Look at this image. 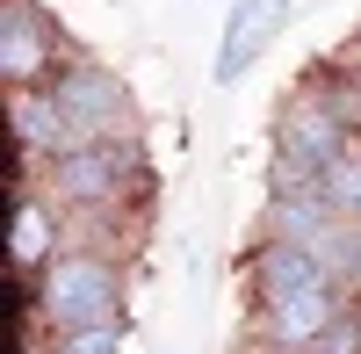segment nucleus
<instances>
[{"mask_svg": "<svg viewBox=\"0 0 361 354\" xmlns=\"http://www.w3.org/2000/svg\"><path fill=\"white\" fill-rule=\"evenodd\" d=\"M116 297H123V282H116V268L94 260V253H66V260H51V268H44V311H51L66 333H80V326H116Z\"/></svg>", "mask_w": 361, "mask_h": 354, "instance_id": "f257e3e1", "label": "nucleus"}, {"mask_svg": "<svg viewBox=\"0 0 361 354\" xmlns=\"http://www.w3.org/2000/svg\"><path fill=\"white\" fill-rule=\"evenodd\" d=\"M51 94L66 109V123H73V145H109V138L130 130V94H123V80L102 73V66H66Z\"/></svg>", "mask_w": 361, "mask_h": 354, "instance_id": "f03ea898", "label": "nucleus"}, {"mask_svg": "<svg viewBox=\"0 0 361 354\" xmlns=\"http://www.w3.org/2000/svg\"><path fill=\"white\" fill-rule=\"evenodd\" d=\"M282 22H289V0H231V15H224V44H217V87H238L260 58L267 44L282 37Z\"/></svg>", "mask_w": 361, "mask_h": 354, "instance_id": "7ed1b4c3", "label": "nucleus"}, {"mask_svg": "<svg viewBox=\"0 0 361 354\" xmlns=\"http://www.w3.org/2000/svg\"><path fill=\"white\" fill-rule=\"evenodd\" d=\"M275 152H289V159H304V166H333L340 152H347V123H340V109L333 102H311V94H296L289 109H282V145Z\"/></svg>", "mask_w": 361, "mask_h": 354, "instance_id": "20e7f679", "label": "nucleus"}, {"mask_svg": "<svg viewBox=\"0 0 361 354\" xmlns=\"http://www.w3.org/2000/svg\"><path fill=\"white\" fill-rule=\"evenodd\" d=\"M44 66H51V22L29 0H8V15H0V73H8V87H29Z\"/></svg>", "mask_w": 361, "mask_h": 354, "instance_id": "39448f33", "label": "nucleus"}, {"mask_svg": "<svg viewBox=\"0 0 361 354\" xmlns=\"http://www.w3.org/2000/svg\"><path fill=\"white\" fill-rule=\"evenodd\" d=\"M51 173H58V188H66L73 202H109L116 188H123L130 159L116 152V145H66V152L51 159Z\"/></svg>", "mask_w": 361, "mask_h": 354, "instance_id": "423d86ee", "label": "nucleus"}, {"mask_svg": "<svg viewBox=\"0 0 361 354\" xmlns=\"http://www.w3.org/2000/svg\"><path fill=\"white\" fill-rule=\"evenodd\" d=\"M333 326H340V297H333V282L304 289V297L267 304V340H282V347H318Z\"/></svg>", "mask_w": 361, "mask_h": 354, "instance_id": "0eeeda50", "label": "nucleus"}, {"mask_svg": "<svg viewBox=\"0 0 361 354\" xmlns=\"http://www.w3.org/2000/svg\"><path fill=\"white\" fill-rule=\"evenodd\" d=\"M8 130L15 145L29 152H66L73 145V123H66V109H58V94H29V87H8Z\"/></svg>", "mask_w": 361, "mask_h": 354, "instance_id": "6e6552de", "label": "nucleus"}, {"mask_svg": "<svg viewBox=\"0 0 361 354\" xmlns=\"http://www.w3.org/2000/svg\"><path fill=\"white\" fill-rule=\"evenodd\" d=\"M318 282H333V275H325L318 268V253L311 246H267L260 253V297L267 304H282V297H304V289H318Z\"/></svg>", "mask_w": 361, "mask_h": 354, "instance_id": "1a4fd4ad", "label": "nucleus"}, {"mask_svg": "<svg viewBox=\"0 0 361 354\" xmlns=\"http://www.w3.org/2000/svg\"><path fill=\"white\" fill-rule=\"evenodd\" d=\"M318 195H325V210H333V217H361V152H354V145L318 173Z\"/></svg>", "mask_w": 361, "mask_h": 354, "instance_id": "9d476101", "label": "nucleus"}, {"mask_svg": "<svg viewBox=\"0 0 361 354\" xmlns=\"http://www.w3.org/2000/svg\"><path fill=\"white\" fill-rule=\"evenodd\" d=\"M44 253H51V210H37V202H15V239H8V260H15V268H37Z\"/></svg>", "mask_w": 361, "mask_h": 354, "instance_id": "9b49d317", "label": "nucleus"}, {"mask_svg": "<svg viewBox=\"0 0 361 354\" xmlns=\"http://www.w3.org/2000/svg\"><path fill=\"white\" fill-rule=\"evenodd\" d=\"M116 347H123V333H116V326H80V333H66V347H58V354H116Z\"/></svg>", "mask_w": 361, "mask_h": 354, "instance_id": "f8f14e48", "label": "nucleus"}, {"mask_svg": "<svg viewBox=\"0 0 361 354\" xmlns=\"http://www.w3.org/2000/svg\"><path fill=\"white\" fill-rule=\"evenodd\" d=\"M304 354H333V347H325V340H318V347H304Z\"/></svg>", "mask_w": 361, "mask_h": 354, "instance_id": "ddd939ff", "label": "nucleus"}]
</instances>
